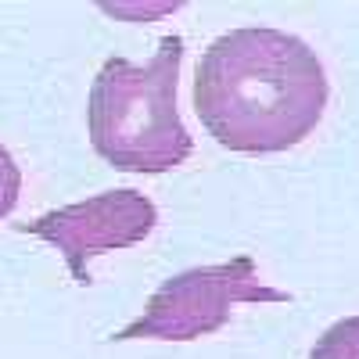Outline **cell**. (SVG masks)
Segmentation results:
<instances>
[{"instance_id":"cell-1","label":"cell","mask_w":359,"mask_h":359,"mask_svg":"<svg viewBox=\"0 0 359 359\" xmlns=\"http://www.w3.org/2000/svg\"><path fill=\"white\" fill-rule=\"evenodd\" d=\"M327 97L331 83L316 50L284 29H230L198 62L194 111L230 151L273 155L302 144Z\"/></svg>"},{"instance_id":"cell-2","label":"cell","mask_w":359,"mask_h":359,"mask_svg":"<svg viewBox=\"0 0 359 359\" xmlns=\"http://www.w3.org/2000/svg\"><path fill=\"white\" fill-rule=\"evenodd\" d=\"M184 62V40L165 36L151 62L133 65L108 57L90 83L86 130L94 151L123 172L158 176L184 165L194 151L176 108V83Z\"/></svg>"},{"instance_id":"cell-3","label":"cell","mask_w":359,"mask_h":359,"mask_svg":"<svg viewBox=\"0 0 359 359\" xmlns=\"http://www.w3.org/2000/svg\"><path fill=\"white\" fill-rule=\"evenodd\" d=\"M245 302H291V294L262 284L252 255H237L219 266H194L169 277L151 294L147 309L115 334V341H194L226 327L233 306Z\"/></svg>"},{"instance_id":"cell-4","label":"cell","mask_w":359,"mask_h":359,"mask_svg":"<svg viewBox=\"0 0 359 359\" xmlns=\"http://www.w3.org/2000/svg\"><path fill=\"white\" fill-rule=\"evenodd\" d=\"M155 223H158L155 201L133 187H123V191H104V194H94L86 201L54 208V212L25 223L22 230L62 252L76 284L86 287L90 284V259L140 245L155 230Z\"/></svg>"},{"instance_id":"cell-5","label":"cell","mask_w":359,"mask_h":359,"mask_svg":"<svg viewBox=\"0 0 359 359\" xmlns=\"http://www.w3.org/2000/svg\"><path fill=\"white\" fill-rule=\"evenodd\" d=\"M309 359H359V316H345L316 338Z\"/></svg>"},{"instance_id":"cell-6","label":"cell","mask_w":359,"mask_h":359,"mask_svg":"<svg viewBox=\"0 0 359 359\" xmlns=\"http://www.w3.org/2000/svg\"><path fill=\"white\" fill-rule=\"evenodd\" d=\"M18 194H22V169L11 158L8 147L0 144V219H8L15 212Z\"/></svg>"}]
</instances>
